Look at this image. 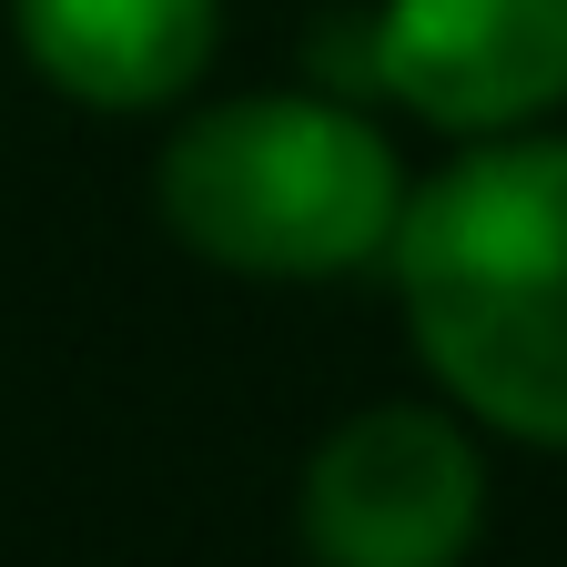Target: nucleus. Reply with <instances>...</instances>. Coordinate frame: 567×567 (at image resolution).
<instances>
[{"label":"nucleus","instance_id":"obj_2","mask_svg":"<svg viewBox=\"0 0 567 567\" xmlns=\"http://www.w3.org/2000/svg\"><path fill=\"white\" fill-rule=\"evenodd\" d=\"M405 153L354 92H224L193 102L153 163L163 234L244 284L375 274L405 224Z\"/></svg>","mask_w":567,"mask_h":567},{"label":"nucleus","instance_id":"obj_3","mask_svg":"<svg viewBox=\"0 0 567 567\" xmlns=\"http://www.w3.org/2000/svg\"><path fill=\"white\" fill-rule=\"evenodd\" d=\"M486 537V446L436 405H354L324 425L295 476V547L305 567H466Z\"/></svg>","mask_w":567,"mask_h":567},{"label":"nucleus","instance_id":"obj_1","mask_svg":"<svg viewBox=\"0 0 567 567\" xmlns=\"http://www.w3.org/2000/svg\"><path fill=\"white\" fill-rule=\"evenodd\" d=\"M385 274L436 395L476 436L567 456V132L456 142L415 173Z\"/></svg>","mask_w":567,"mask_h":567},{"label":"nucleus","instance_id":"obj_4","mask_svg":"<svg viewBox=\"0 0 567 567\" xmlns=\"http://www.w3.org/2000/svg\"><path fill=\"white\" fill-rule=\"evenodd\" d=\"M354 71L446 142L537 132L567 112V0H375Z\"/></svg>","mask_w":567,"mask_h":567},{"label":"nucleus","instance_id":"obj_5","mask_svg":"<svg viewBox=\"0 0 567 567\" xmlns=\"http://www.w3.org/2000/svg\"><path fill=\"white\" fill-rule=\"evenodd\" d=\"M21 61L82 112H173L224 61V0H11Z\"/></svg>","mask_w":567,"mask_h":567}]
</instances>
